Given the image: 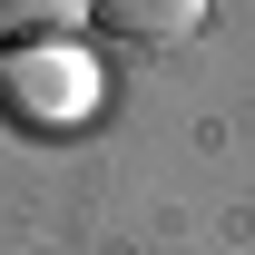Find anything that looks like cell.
I'll list each match as a JSON object with an SVG mask.
<instances>
[{
  "label": "cell",
  "mask_w": 255,
  "mask_h": 255,
  "mask_svg": "<svg viewBox=\"0 0 255 255\" xmlns=\"http://www.w3.org/2000/svg\"><path fill=\"white\" fill-rule=\"evenodd\" d=\"M0 108L30 128V137H69L98 118V59L79 39H30L0 59Z\"/></svg>",
  "instance_id": "obj_1"
},
{
  "label": "cell",
  "mask_w": 255,
  "mask_h": 255,
  "mask_svg": "<svg viewBox=\"0 0 255 255\" xmlns=\"http://www.w3.org/2000/svg\"><path fill=\"white\" fill-rule=\"evenodd\" d=\"M89 20H108L118 39H196L206 30V0H108Z\"/></svg>",
  "instance_id": "obj_2"
},
{
  "label": "cell",
  "mask_w": 255,
  "mask_h": 255,
  "mask_svg": "<svg viewBox=\"0 0 255 255\" xmlns=\"http://www.w3.org/2000/svg\"><path fill=\"white\" fill-rule=\"evenodd\" d=\"M69 20H89V10H79V0H0V30L20 39V49H30V39H39V30L59 39V30H69Z\"/></svg>",
  "instance_id": "obj_3"
}]
</instances>
